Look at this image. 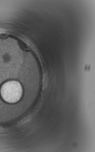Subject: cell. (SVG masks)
Masks as SVG:
<instances>
[{
    "mask_svg": "<svg viewBox=\"0 0 95 152\" xmlns=\"http://www.w3.org/2000/svg\"><path fill=\"white\" fill-rule=\"evenodd\" d=\"M23 94L20 83L15 80L6 81L0 88V94L2 99L9 103H14L20 101Z\"/></svg>",
    "mask_w": 95,
    "mask_h": 152,
    "instance_id": "1",
    "label": "cell"
}]
</instances>
